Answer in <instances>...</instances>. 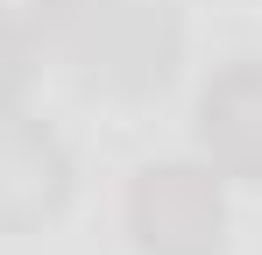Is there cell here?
<instances>
[{"mask_svg": "<svg viewBox=\"0 0 262 255\" xmlns=\"http://www.w3.org/2000/svg\"><path fill=\"white\" fill-rule=\"evenodd\" d=\"M191 135H199V156L227 184L262 192V57H234L199 85Z\"/></svg>", "mask_w": 262, "mask_h": 255, "instance_id": "cell-4", "label": "cell"}, {"mask_svg": "<svg viewBox=\"0 0 262 255\" xmlns=\"http://www.w3.org/2000/svg\"><path fill=\"white\" fill-rule=\"evenodd\" d=\"M71 149L64 135L21 107L0 114V234H43L71 206Z\"/></svg>", "mask_w": 262, "mask_h": 255, "instance_id": "cell-3", "label": "cell"}, {"mask_svg": "<svg viewBox=\"0 0 262 255\" xmlns=\"http://www.w3.org/2000/svg\"><path fill=\"white\" fill-rule=\"evenodd\" d=\"M128 234L142 255H220L227 248V177L206 156L142 163L128 184Z\"/></svg>", "mask_w": 262, "mask_h": 255, "instance_id": "cell-2", "label": "cell"}, {"mask_svg": "<svg viewBox=\"0 0 262 255\" xmlns=\"http://www.w3.org/2000/svg\"><path fill=\"white\" fill-rule=\"evenodd\" d=\"M36 78V42H29V22L0 0V114L21 107V92Z\"/></svg>", "mask_w": 262, "mask_h": 255, "instance_id": "cell-5", "label": "cell"}, {"mask_svg": "<svg viewBox=\"0 0 262 255\" xmlns=\"http://www.w3.org/2000/svg\"><path fill=\"white\" fill-rule=\"evenodd\" d=\"M29 42L92 99H156L184 64V14L177 0H36Z\"/></svg>", "mask_w": 262, "mask_h": 255, "instance_id": "cell-1", "label": "cell"}]
</instances>
